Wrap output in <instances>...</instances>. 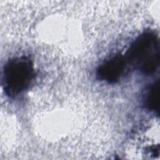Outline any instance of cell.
I'll return each instance as SVG.
<instances>
[{
	"instance_id": "cell-1",
	"label": "cell",
	"mask_w": 160,
	"mask_h": 160,
	"mask_svg": "<svg viewBox=\"0 0 160 160\" xmlns=\"http://www.w3.org/2000/svg\"><path fill=\"white\" fill-rule=\"evenodd\" d=\"M125 58L127 62L141 72H154L159 62V41L157 34L150 31L142 33L131 44Z\"/></svg>"
},
{
	"instance_id": "cell-2",
	"label": "cell",
	"mask_w": 160,
	"mask_h": 160,
	"mask_svg": "<svg viewBox=\"0 0 160 160\" xmlns=\"http://www.w3.org/2000/svg\"><path fill=\"white\" fill-rule=\"evenodd\" d=\"M35 76L32 61L25 56L9 60L4 67L2 86L5 93L14 97L26 90Z\"/></svg>"
},
{
	"instance_id": "cell-3",
	"label": "cell",
	"mask_w": 160,
	"mask_h": 160,
	"mask_svg": "<svg viewBox=\"0 0 160 160\" xmlns=\"http://www.w3.org/2000/svg\"><path fill=\"white\" fill-rule=\"evenodd\" d=\"M127 63L124 56L118 54L106 60L97 71L98 76L101 80L109 83L116 82L122 75Z\"/></svg>"
},
{
	"instance_id": "cell-4",
	"label": "cell",
	"mask_w": 160,
	"mask_h": 160,
	"mask_svg": "<svg viewBox=\"0 0 160 160\" xmlns=\"http://www.w3.org/2000/svg\"><path fill=\"white\" fill-rule=\"evenodd\" d=\"M159 81L151 84L147 89L144 97V105L152 111H159Z\"/></svg>"
}]
</instances>
